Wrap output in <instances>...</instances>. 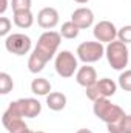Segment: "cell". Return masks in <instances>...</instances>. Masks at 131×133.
Wrapping results in <instances>:
<instances>
[{
  "mask_svg": "<svg viewBox=\"0 0 131 133\" xmlns=\"http://www.w3.org/2000/svg\"><path fill=\"white\" fill-rule=\"evenodd\" d=\"M60 40H62V36L60 33H56V31H45L39 37L37 40V45L33 50L30 59H28V70L37 74L40 73L45 65L54 57V54L57 53L59 50V45H60Z\"/></svg>",
  "mask_w": 131,
  "mask_h": 133,
  "instance_id": "6da1fadb",
  "label": "cell"
},
{
  "mask_svg": "<svg viewBox=\"0 0 131 133\" xmlns=\"http://www.w3.org/2000/svg\"><path fill=\"white\" fill-rule=\"evenodd\" d=\"M42 111V104L34 98H23L9 104L8 110L2 116V122L11 119H23V118H35Z\"/></svg>",
  "mask_w": 131,
  "mask_h": 133,
  "instance_id": "7a4b0ae2",
  "label": "cell"
},
{
  "mask_svg": "<svg viewBox=\"0 0 131 133\" xmlns=\"http://www.w3.org/2000/svg\"><path fill=\"white\" fill-rule=\"evenodd\" d=\"M105 56H106V61L111 65V68L117 70V71L125 70V66L128 65V61H130L128 46H127V43L120 42L119 39L108 43V46L105 48Z\"/></svg>",
  "mask_w": 131,
  "mask_h": 133,
  "instance_id": "3957f363",
  "label": "cell"
},
{
  "mask_svg": "<svg viewBox=\"0 0 131 133\" xmlns=\"http://www.w3.org/2000/svg\"><path fill=\"white\" fill-rule=\"evenodd\" d=\"M93 111L100 121H103L105 124H116L119 122L127 113L116 104H113L108 98L105 99H97L93 104Z\"/></svg>",
  "mask_w": 131,
  "mask_h": 133,
  "instance_id": "277c9868",
  "label": "cell"
},
{
  "mask_svg": "<svg viewBox=\"0 0 131 133\" xmlns=\"http://www.w3.org/2000/svg\"><path fill=\"white\" fill-rule=\"evenodd\" d=\"M116 91H117V84L110 77H103V79H97L96 84L86 88V98L94 102L97 99L111 98Z\"/></svg>",
  "mask_w": 131,
  "mask_h": 133,
  "instance_id": "5b68a950",
  "label": "cell"
},
{
  "mask_svg": "<svg viewBox=\"0 0 131 133\" xmlns=\"http://www.w3.org/2000/svg\"><path fill=\"white\" fill-rule=\"evenodd\" d=\"M105 56V48L100 42H82L77 46V57L83 64H94Z\"/></svg>",
  "mask_w": 131,
  "mask_h": 133,
  "instance_id": "8992f818",
  "label": "cell"
},
{
  "mask_svg": "<svg viewBox=\"0 0 131 133\" xmlns=\"http://www.w3.org/2000/svg\"><path fill=\"white\" fill-rule=\"evenodd\" d=\"M77 57L68 51L63 50L60 51L57 56H56V61H54V68H56V73L62 77H71L74 76V73H77Z\"/></svg>",
  "mask_w": 131,
  "mask_h": 133,
  "instance_id": "52a82bcc",
  "label": "cell"
},
{
  "mask_svg": "<svg viewBox=\"0 0 131 133\" xmlns=\"http://www.w3.org/2000/svg\"><path fill=\"white\" fill-rule=\"evenodd\" d=\"M31 45H33V42H31L30 36L22 33H12L6 36V39H5V48L11 54H16V56L28 54L31 50Z\"/></svg>",
  "mask_w": 131,
  "mask_h": 133,
  "instance_id": "ba28073f",
  "label": "cell"
},
{
  "mask_svg": "<svg viewBox=\"0 0 131 133\" xmlns=\"http://www.w3.org/2000/svg\"><path fill=\"white\" fill-rule=\"evenodd\" d=\"M117 28L114 26V23L113 22H110V20H102V22H99L97 25H94V30H93V34H94V37H96V40L97 42H106V43H110V42H113V40H116L117 39Z\"/></svg>",
  "mask_w": 131,
  "mask_h": 133,
  "instance_id": "9c48e42d",
  "label": "cell"
},
{
  "mask_svg": "<svg viewBox=\"0 0 131 133\" xmlns=\"http://www.w3.org/2000/svg\"><path fill=\"white\" fill-rule=\"evenodd\" d=\"M37 23H39L40 28L48 30V31L56 28L59 25V12H57V9L51 8V6H46V8L40 9L39 14H37Z\"/></svg>",
  "mask_w": 131,
  "mask_h": 133,
  "instance_id": "30bf717a",
  "label": "cell"
},
{
  "mask_svg": "<svg viewBox=\"0 0 131 133\" xmlns=\"http://www.w3.org/2000/svg\"><path fill=\"white\" fill-rule=\"evenodd\" d=\"M71 22L79 26L80 30H86L90 28L93 23H94V12L90 9V8H77L72 14H71Z\"/></svg>",
  "mask_w": 131,
  "mask_h": 133,
  "instance_id": "8fae6325",
  "label": "cell"
},
{
  "mask_svg": "<svg viewBox=\"0 0 131 133\" xmlns=\"http://www.w3.org/2000/svg\"><path fill=\"white\" fill-rule=\"evenodd\" d=\"M76 81H77L79 85L88 88V87H91L93 84L97 82V73H96V70H94L93 66H90L88 64H85L83 66H80V68L77 70V73H76Z\"/></svg>",
  "mask_w": 131,
  "mask_h": 133,
  "instance_id": "7c38bea8",
  "label": "cell"
},
{
  "mask_svg": "<svg viewBox=\"0 0 131 133\" xmlns=\"http://www.w3.org/2000/svg\"><path fill=\"white\" fill-rule=\"evenodd\" d=\"M46 105L53 111H60L66 107V96L60 91H51L46 96Z\"/></svg>",
  "mask_w": 131,
  "mask_h": 133,
  "instance_id": "4fadbf2b",
  "label": "cell"
},
{
  "mask_svg": "<svg viewBox=\"0 0 131 133\" xmlns=\"http://www.w3.org/2000/svg\"><path fill=\"white\" fill-rule=\"evenodd\" d=\"M14 23H16V26H19V28H23V30H26V28H31L34 23V16L33 12H31V9H23V11H16L14 12Z\"/></svg>",
  "mask_w": 131,
  "mask_h": 133,
  "instance_id": "5bb4252c",
  "label": "cell"
},
{
  "mask_svg": "<svg viewBox=\"0 0 131 133\" xmlns=\"http://www.w3.org/2000/svg\"><path fill=\"white\" fill-rule=\"evenodd\" d=\"M31 91L37 96H48L51 93V84L45 77H37L31 82Z\"/></svg>",
  "mask_w": 131,
  "mask_h": 133,
  "instance_id": "9a60e30c",
  "label": "cell"
},
{
  "mask_svg": "<svg viewBox=\"0 0 131 133\" xmlns=\"http://www.w3.org/2000/svg\"><path fill=\"white\" fill-rule=\"evenodd\" d=\"M108 133H131V115H125L116 124H106Z\"/></svg>",
  "mask_w": 131,
  "mask_h": 133,
  "instance_id": "2e32d148",
  "label": "cell"
},
{
  "mask_svg": "<svg viewBox=\"0 0 131 133\" xmlns=\"http://www.w3.org/2000/svg\"><path fill=\"white\" fill-rule=\"evenodd\" d=\"M5 129L8 130V133H28L30 129L25 124L23 119H11V121H5L3 122Z\"/></svg>",
  "mask_w": 131,
  "mask_h": 133,
  "instance_id": "e0dca14e",
  "label": "cell"
},
{
  "mask_svg": "<svg viewBox=\"0 0 131 133\" xmlns=\"http://www.w3.org/2000/svg\"><path fill=\"white\" fill-rule=\"evenodd\" d=\"M79 31H80V28L79 26H76L71 20L69 22H65L63 25H62V28H60V36L62 37H65V39H76L77 36H79Z\"/></svg>",
  "mask_w": 131,
  "mask_h": 133,
  "instance_id": "ac0fdd59",
  "label": "cell"
},
{
  "mask_svg": "<svg viewBox=\"0 0 131 133\" xmlns=\"http://www.w3.org/2000/svg\"><path fill=\"white\" fill-rule=\"evenodd\" d=\"M14 88V82L12 77L8 73H0V95H8L9 91H12Z\"/></svg>",
  "mask_w": 131,
  "mask_h": 133,
  "instance_id": "d6986e66",
  "label": "cell"
},
{
  "mask_svg": "<svg viewBox=\"0 0 131 133\" xmlns=\"http://www.w3.org/2000/svg\"><path fill=\"white\" fill-rule=\"evenodd\" d=\"M119 87L125 91H131V70H123L119 76Z\"/></svg>",
  "mask_w": 131,
  "mask_h": 133,
  "instance_id": "ffe728a7",
  "label": "cell"
},
{
  "mask_svg": "<svg viewBox=\"0 0 131 133\" xmlns=\"http://www.w3.org/2000/svg\"><path fill=\"white\" fill-rule=\"evenodd\" d=\"M33 0H11L12 11H23V9H31Z\"/></svg>",
  "mask_w": 131,
  "mask_h": 133,
  "instance_id": "44dd1931",
  "label": "cell"
},
{
  "mask_svg": "<svg viewBox=\"0 0 131 133\" xmlns=\"http://www.w3.org/2000/svg\"><path fill=\"white\" fill-rule=\"evenodd\" d=\"M117 39L123 43H131V25H127V26H122L119 31H117Z\"/></svg>",
  "mask_w": 131,
  "mask_h": 133,
  "instance_id": "7402d4cb",
  "label": "cell"
},
{
  "mask_svg": "<svg viewBox=\"0 0 131 133\" xmlns=\"http://www.w3.org/2000/svg\"><path fill=\"white\" fill-rule=\"evenodd\" d=\"M11 20L8 19V17H0V36L2 37H5V36H8V33H9V30H11Z\"/></svg>",
  "mask_w": 131,
  "mask_h": 133,
  "instance_id": "603a6c76",
  "label": "cell"
},
{
  "mask_svg": "<svg viewBox=\"0 0 131 133\" xmlns=\"http://www.w3.org/2000/svg\"><path fill=\"white\" fill-rule=\"evenodd\" d=\"M6 9H8V0H2V5H0V14L3 16Z\"/></svg>",
  "mask_w": 131,
  "mask_h": 133,
  "instance_id": "cb8c5ba5",
  "label": "cell"
},
{
  "mask_svg": "<svg viewBox=\"0 0 131 133\" xmlns=\"http://www.w3.org/2000/svg\"><path fill=\"white\" fill-rule=\"evenodd\" d=\"M76 133H93L90 129H80V130H77Z\"/></svg>",
  "mask_w": 131,
  "mask_h": 133,
  "instance_id": "d4e9b609",
  "label": "cell"
},
{
  "mask_svg": "<svg viewBox=\"0 0 131 133\" xmlns=\"http://www.w3.org/2000/svg\"><path fill=\"white\" fill-rule=\"evenodd\" d=\"M76 3H80V5H85V3H88V0H74Z\"/></svg>",
  "mask_w": 131,
  "mask_h": 133,
  "instance_id": "484cf974",
  "label": "cell"
},
{
  "mask_svg": "<svg viewBox=\"0 0 131 133\" xmlns=\"http://www.w3.org/2000/svg\"><path fill=\"white\" fill-rule=\"evenodd\" d=\"M35 133H45V132H35Z\"/></svg>",
  "mask_w": 131,
  "mask_h": 133,
  "instance_id": "4316f807",
  "label": "cell"
}]
</instances>
